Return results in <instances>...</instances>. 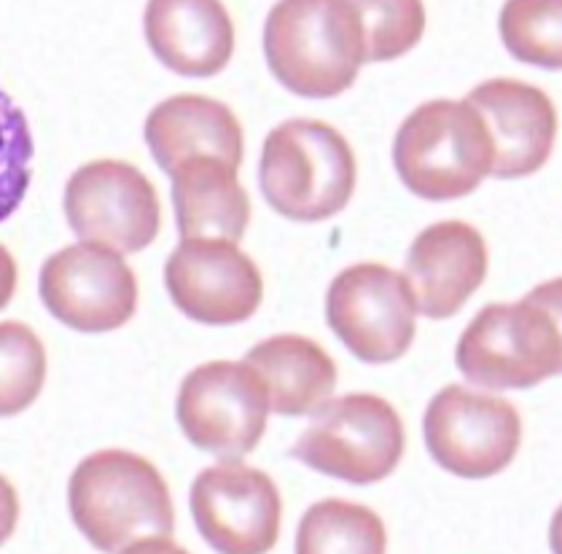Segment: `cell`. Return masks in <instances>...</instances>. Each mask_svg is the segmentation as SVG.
<instances>
[{"label":"cell","instance_id":"obj_2","mask_svg":"<svg viewBox=\"0 0 562 554\" xmlns=\"http://www.w3.org/2000/svg\"><path fill=\"white\" fill-rule=\"evenodd\" d=\"M560 366L558 280H549L514 305H487L458 342V369L476 388H533L554 377Z\"/></svg>","mask_w":562,"mask_h":554},{"label":"cell","instance_id":"obj_9","mask_svg":"<svg viewBox=\"0 0 562 554\" xmlns=\"http://www.w3.org/2000/svg\"><path fill=\"white\" fill-rule=\"evenodd\" d=\"M65 216L81 242L137 253L157 237L159 200L137 167L103 159L74 172L65 189Z\"/></svg>","mask_w":562,"mask_h":554},{"label":"cell","instance_id":"obj_17","mask_svg":"<svg viewBox=\"0 0 562 554\" xmlns=\"http://www.w3.org/2000/svg\"><path fill=\"white\" fill-rule=\"evenodd\" d=\"M146 143L167 172L191 157H215L232 167L243 162V129L235 113L200 94H178L157 105L146 118Z\"/></svg>","mask_w":562,"mask_h":554},{"label":"cell","instance_id":"obj_18","mask_svg":"<svg viewBox=\"0 0 562 554\" xmlns=\"http://www.w3.org/2000/svg\"><path fill=\"white\" fill-rule=\"evenodd\" d=\"M172 176V205L181 237H218L237 242L248 229L250 200L237 167L215 157H191Z\"/></svg>","mask_w":562,"mask_h":554},{"label":"cell","instance_id":"obj_16","mask_svg":"<svg viewBox=\"0 0 562 554\" xmlns=\"http://www.w3.org/2000/svg\"><path fill=\"white\" fill-rule=\"evenodd\" d=\"M146 41L165 68L207 79L229 65L235 27L221 0H148Z\"/></svg>","mask_w":562,"mask_h":554},{"label":"cell","instance_id":"obj_11","mask_svg":"<svg viewBox=\"0 0 562 554\" xmlns=\"http://www.w3.org/2000/svg\"><path fill=\"white\" fill-rule=\"evenodd\" d=\"M38 291L54 318L76 331H113L137 307V283L127 261L92 242L54 253L41 270Z\"/></svg>","mask_w":562,"mask_h":554},{"label":"cell","instance_id":"obj_4","mask_svg":"<svg viewBox=\"0 0 562 554\" xmlns=\"http://www.w3.org/2000/svg\"><path fill=\"white\" fill-rule=\"evenodd\" d=\"M259 183L267 202L291 222H326L356 189V157L334 127L291 118L269 133Z\"/></svg>","mask_w":562,"mask_h":554},{"label":"cell","instance_id":"obj_25","mask_svg":"<svg viewBox=\"0 0 562 554\" xmlns=\"http://www.w3.org/2000/svg\"><path fill=\"white\" fill-rule=\"evenodd\" d=\"M16 517H20V500H16L14 487L0 476V544L11 539L16 528Z\"/></svg>","mask_w":562,"mask_h":554},{"label":"cell","instance_id":"obj_12","mask_svg":"<svg viewBox=\"0 0 562 554\" xmlns=\"http://www.w3.org/2000/svg\"><path fill=\"white\" fill-rule=\"evenodd\" d=\"M165 283L172 302L196 324H243L261 305L259 267L237 242L218 237H187L170 253Z\"/></svg>","mask_w":562,"mask_h":554},{"label":"cell","instance_id":"obj_14","mask_svg":"<svg viewBox=\"0 0 562 554\" xmlns=\"http://www.w3.org/2000/svg\"><path fill=\"white\" fill-rule=\"evenodd\" d=\"M474 105L493 140L495 178L533 176L549 159L558 133L552 100L530 83L495 79L465 98Z\"/></svg>","mask_w":562,"mask_h":554},{"label":"cell","instance_id":"obj_6","mask_svg":"<svg viewBox=\"0 0 562 554\" xmlns=\"http://www.w3.org/2000/svg\"><path fill=\"white\" fill-rule=\"evenodd\" d=\"M291 452L315 472L352 485H372L393 474L402 461V417L380 396L352 393L334 398L315 409Z\"/></svg>","mask_w":562,"mask_h":554},{"label":"cell","instance_id":"obj_13","mask_svg":"<svg viewBox=\"0 0 562 554\" xmlns=\"http://www.w3.org/2000/svg\"><path fill=\"white\" fill-rule=\"evenodd\" d=\"M191 515L202 539L218 552H269L280 533V493L259 468L237 457L205 468L191 487Z\"/></svg>","mask_w":562,"mask_h":554},{"label":"cell","instance_id":"obj_10","mask_svg":"<svg viewBox=\"0 0 562 554\" xmlns=\"http://www.w3.org/2000/svg\"><path fill=\"white\" fill-rule=\"evenodd\" d=\"M328 324L356 359L396 361L415 339V299L409 283L382 264H356L328 289Z\"/></svg>","mask_w":562,"mask_h":554},{"label":"cell","instance_id":"obj_24","mask_svg":"<svg viewBox=\"0 0 562 554\" xmlns=\"http://www.w3.org/2000/svg\"><path fill=\"white\" fill-rule=\"evenodd\" d=\"M33 178V135L20 105L0 89V224L16 213Z\"/></svg>","mask_w":562,"mask_h":554},{"label":"cell","instance_id":"obj_3","mask_svg":"<svg viewBox=\"0 0 562 554\" xmlns=\"http://www.w3.org/2000/svg\"><path fill=\"white\" fill-rule=\"evenodd\" d=\"M265 55L274 79L302 98H337L352 87L363 35L348 0H280L269 11Z\"/></svg>","mask_w":562,"mask_h":554},{"label":"cell","instance_id":"obj_26","mask_svg":"<svg viewBox=\"0 0 562 554\" xmlns=\"http://www.w3.org/2000/svg\"><path fill=\"white\" fill-rule=\"evenodd\" d=\"M16 289V264L11 259V253L0 246V309L11 302Z\"/></svg>","mask_w":562,"mask_h":554},{"label":"cell","instance_id":"obj_15","mask_svg":"<svg viewBox=\"0 0 562 554\" xmlns=\"http://www.w3.org/2000/svg\"><path fill=\"white\" fill-rule=\"evenodd\" d=\"M487 275V248L474 226L441 222L428 226L406 256V283L415 309L441 320L456 315Z\"/></svg>","mask_w":562,"mask_h":554},{"label":"cell","instance_id":"obj_7","mask_svg":"<svg viewBox=\"0 0 562 554\" xmlns=\"http://www.w3.org/2000/svg\"><path fill=\"white\" fill-rule=\"evenodd\" d=\"M267 415V385L250 363L196 366L178 393V422L189 442L224 461L248 455L261 442Z\"/></svg>","mask_w":562,"mask_h":554},{"label":"cell","instance_id":"obj_22","mask_svg":"<svg viewBox=\"0 0 562 554\" xmlns=\"http://www.w3.org/2000/svg\"><path fill=\"white\" fill-rule=\"evenodd\" d=\"M363 35V59L385 63L415 49L426 30L423 0H348Z\"/></svg>","mask_w":562,"mask_h":554},{"label":"cell","instance_id":"obj_8","mask_svg":"<svg viewBox=\"0 0 562 554\" xmlns=\"http://www.w3.org/2000/svg\"><path fill=\"white\" fill-rule=\"evenodd\" d=\"M423 431L441 468L463 479H484L514 461L522 422L506 398L450 385L430 402Z\"/></svg>","mask_w":562,"mask_h":554},{"label":"cell","instance_id":"obj_20","mask_svg":"<svg viewBox=\"0 0 562 554\" xmlns=\"http://www.w3.org/2000/svg\"><path fill=\"white\" fill-rule=\"evenodd\" d=\"M385 525L372 509L348 500H323L302 517L296 550L304 554H376L385 550Z\"/></svg>","mask_w":562,"mask_h":554},{"label":"cell","instance_id":"obj_5","mask_svg":"<svg viewBox=\"0 0 562 554\" xmlns=\"http://www.w3.org/2000/svg\"><path fill=\"white\" fill-rule=\"evenodd\" d=\"M393 162L412 194L434 202L458 200L493 170V140L474 105L434 100L402 124Z\"/></svg>","mask_w":562,"mask_h":554},{"label":"cell","instance_id":"obj_21","mask_svg":"<svg viewBox=\"0 0 562 554\" xmlns=\"http://www.w3.org/2000/svg\"><path fill=\"white\" fill-rule=\"evenodd\" d=\"M562 0H506L501 38L514 57L558 70L562 65Z\"/></svg>","mask_w":562,"mask_h":554},{"label":"cell","instance_id":"obj_1","mask_svg":"<svg viewBox=\"0 0 562 554\" xmlns=\"http://www.w3.org/2000/svg\"><path fill=\"white\" fill-rule=\"evenodd\" d=\"M70 515L103 552H172L176 515L165 479L146 457L94 452L70 476Z\"/></svg>","mask_w":562,"mask_h":554},{"label":"cell","instance_id":"obj_23","mask_svg":"<svg viewBox=\"0 0 562 554\" xmlns=\"http://www.w3.org/2000/svg\"><path fill=\"white\" fill-rule=\"evenodd\" d=\"M46 380V353L25 324H0V417L20 415L38 398Z\"/></svg>","mask_w":562,"mask_h":554},{"label":"cell","instance_id":"obj_19","mask_svg":"<svg viewBox=\"0 0 562 554\" xmlns=\"http://www.w3.org/2000/svg\"><path fill=\"white\" fill-rule=\"evenodd\" d=\"M245 363L261 374L269 409L285 417L313 415L337 388V366L313 339L280 333L256 344Z\"/></svg>","mask_w":562,"mask_h":554}]
</instances>
